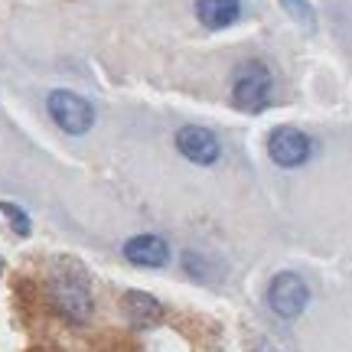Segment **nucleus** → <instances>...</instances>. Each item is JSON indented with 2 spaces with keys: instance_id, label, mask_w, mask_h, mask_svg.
<instances>
[{
  "instance_id": "1",
  "label": "nucleus",
  "mask_w": 352,
  "mask_h": 352,
  "mask_svg": "<svg viewBox=\"0 0 352 352\" xmlns=\"http://www.w3.org/2000/svg\"><path fill=\"white\" fill-rule=\"evenodd\" d=\"M271 88H274L271 69L254 59V63L239 65V72L232 78V101L241 111H261L271 104Z\"/></svg>"
},
{
  "instance_id": "2",
  "label": "nucleus",
  "mask_w": 352,
  "mask_h": 352,
  "mask_svg": "<svg viewBox=\"0 0 352 352\" xmlns=\"http://www.w3.org/2000/svg\"><path fill=\"white\" fill-rule=\"evenodd\" d=\"M52 300L59 307V314L72 323H85L91 316V294H88V280L82 274H56L52 277Z\"/></svg>"
},
{
  "instance_id": "3",
  "label": "nucleus",
  "mask_w": 352,
  "mask_h": 352,
  "mask_svg": "<svg viewBox=\"0 0 352 352\" xmlns=\"http://www.w3.org/2000/svg\"><path fill=\"white\" fill-rule=\"evenodd\" d=\"M307 303H310V287H307V280L300 274L284 271V274H277L271 280V287H267V307L277 316L294 320V316H300L307 310Z\"/></svg>"
},
{
  "instance_id": "4",
  "label": "nucleus",
  "mask_w": 352,
  "mask_h": 352,
  "mask_svg": "<svg viewBox=\"0 0 352 352\" xmlns=\"http://www.w3.org/2000/svg\"><path fill=\"white\" fill-rule=\"evenodd\" d=\"M46 104H50V118L69 134H85L88 127L95 124L91 104L76 91H52Z\"/></svg>"
},
{
  "instance_id": "5",
  "label": "nucleus",
  "mask_w": 352,
  "mask_h": 352,
  "mask_svg": "<svg viewBox=\"0 0 352 352\" xmlns=\"http://www.w3.org/2000/svg\"><path fill=\"white\" fill-rule=\"evenodd\" d=\"M267 151H271V160L277 166H300L310 160V153H314V140L307 138L303 131L297 127H277L271 140H267Z\"/></svg>"
},
{
  "instance_id": "6",
  "label": "nucleus",
  "mask_w": 352,
  "mask_h": 352,
  "mask_svg": "<svg viewBox=\"0 0 352 352\" xmlns=\"http://www.w3.org/2000/svg\"><path fill=\"white\" fill-rule=\"evenodd\" d=\"M176 151L183 153L186 160H192V164H215L219 160V140H215V134L209 131V127H199V124H186L176 131Z\"/></svg>"
},
{
  "instance_id": "7",
  "label": "nucleus",
  "mask_w": 352,
  "mask_h": 352,
  "mask_svg": "<svg viewBox=\"0 0 352 352\" xmlns=\"http://www.w3.org/2000/svg\"><path fill=\"white\" fill-rule=\"evenodd\" d=\"M124 258L138 267H164L170 261V245L160 235H134L124 241Z\"/></svg>"
},
{
  "instance_id": "8",
  "label": "nucleus",
  "mask_w": 352,
  "mask_h": 352,
  "mask_svg": "<svg viewBox=\"0 0 352 352\" xmlns=\"http://www.w3.org/2000/svg\"><path fill=\"white\" fill-rule=\"evenodd\" d=\"M124 314L131 316V323H138V327H153V323H160L164 307H160L157 297L144 294V290H127L124 294Z\"/></svg>"
},
{
  "instance_id": "9",
  "label": "nucleus",
  "mask_w": 352,
  "mask_h": 352,
  "mask_svg": "<svg viewBox=\"0 0 352 352\" xmlns=\"http://www.w3.org/2000/svg\"><path fill=\"white\" fill-rule=\"evenodd\" d=\"M196 13H199V20L209 30H226V26H232L239 20L241 7H239V0H199Z\"/></svg>"
},
{
  "instance_id": "10",
  "label": "nucleus",
  "mask_w": 352,
  "mask_h": 352,
  "mask_svg": "<svg viewBox=\"0 0 352 352\" xmlns=\"http://www.w3.org/2000/svg\"><path fill=\"white\" fill-rule=\"evenodd\" d=\"M0 212H3V219H7L13 228H16V235H30V219H26V212L20 209V206L0 199Z\"/></svg>"
},
{
  "instance_id": "11",
  "label": "nucleus",
  "mask_w": 352,
  "mask_h": 352,
  "mask_svg": "<svg viewBox=\"0 0 352 352\" xmlns=\"http://www.w3.org/2000/svg\"><path fill=\"white\" fill-rule=\"evenodd\" d=\"M280 7L294 16V20H300V23L314 26V7L307 3V0H280Z\"/></svg>"
}]
</instances>
